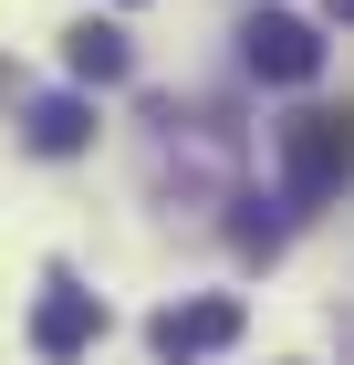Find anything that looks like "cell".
<instances>
[{"label": "cell", "instance_id": "obj_5", "mask_svg": "<svg viewBox=\"0 0 354 365\" xmlns=\"http://www.w3.org/2000/svg\"><path fill=\"white\" fill-rule=\"evenodd\" d=\"M63 63H73V84H125V73H136V53H125V31H115V21L63 31Z\"/></svg>", "mask_w": 354, "mask_h": 365}, {"label": "cell", "instance_id": "obj_3", "mask_svg": "<svg viewBox=\"0 0 354 365\" xmlns=\"http://www.w3.org/2000/svg\"><path fill=\"white\" fill-rule=\"evenodd\" d=\"M219 344H240V303H229V292L157 313V355H167V365H198V355H219Z\"/></svg>", "mask_w": 354, "mask_h": 365}, {"label": "cell", "instance_id": "obj_2", "mask_svg": "<svg viewBox=\"0 0 354 365\" xmlns=\"http://www.w3.org/2000/svg\"><path fill=\"white\" fill-rule=\"evenodd\" d=\"M281 157H292V198L323 209V198L344 188V115H292V125H281Z\"/></svg>", "mask_w": 354, "mask_h": 365}, {"label": "cell", "instance_id": "obj_6", "mask_svg": "<svg viewBox=\"0 0 354 365\" xmlns=\"http://www.w3.org/2000/svg\"><path fill=\"white\" fill-rule=\"evenodd\" d=\"M94 146V105L83 94H42L31 105V157H83Z\"/></svg>", "mask_w": 354, "mask_h": 365}, {"label": "cell", "instance_id": "obj_7", "mask_svg": "<svg viewBox=\"0 0 354 365\" xmlns=\"http://www.w3.org/2000/svg\"><path fill=\"white\" fill-rule=\"evenodd\" d=\"M323 11H333V21H354V0H323Z\"/></svg>", "mask_w": 354, "mask_h": 365}, {"label": "cell", "instance_id": "obj_4", "mask_svg": "<svg viewBox=\"0 0 354 365\" xmlns=\"http://www.w3.org/2000/svg\"><path fill=\"white\" fill-rule=\"evenodd\" d=\"M94 334H105V303H94V292H73V282H53V292H42V313H31V355L73 365Z\"/></svg>", "mask_w": 354, "mask_h": 365}, {"label": "cell", "instance_id": "obj_1", "mask_svg": "<svg viewBox=\"0 0 354 365\" xmlns=\"http://www.w3.org/2000/svg\"><path fill=\"white\" fill-rule=\"evenodd\" d=\"M240 63L261 84H313V73H323V31L292 21V11H261V21L240 31Z\"/></svg>", "mask_w": 354, "mask_h": 365}]
</instances>
